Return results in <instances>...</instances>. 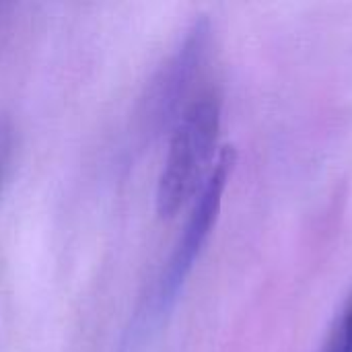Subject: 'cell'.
I'll return each mask as SVG.
<instances>
[{
  "label": "cell",
  "instance_id": "cell-1",
  "mask_svg": "<svg viewBox=\"0 0 352 352\" xmlns=\"http://www.w3.org/2000/svg\"><path fill=\"white\" fill-rule=\"evenodd\" d=\"M221 132V99L204 93L184 107L173 126L167 157L157 184V214L173 219L196 198L208 177L217 157L214 148Z\"/></svg>",
  "mask_w": 352,
  "mask_h": 352
},
{
  "label": "cell",
  "instance_id": "cell-4",
  "mask_svg": "<svg viewBox=\"0 0 352 352\" xmlns=\"http://www.w3.org/2000/svg\"><path fill=\"white\" fill-rule=\"evenodd\" d=\"M328 352H352V293L332 330Z\"/></svg>",
  "mask_w": 352,
  "mask_h": 352
},
{
  "label": "cell",
  "instance_id": "cell-3",
  "mask_svg": "<svg viewBox=\"0 0 352 352\" xmlns=\"http://www.w3.org/2000/svg\"><path fill=\"white\" fill-rule=\"evenodd\" d=\"M210 37V23L204 19L196 21L177 50L153 76L140 101V122L144 130L159 132L173 118L177 122L182 116L179 107L206 62Z\"/></svg>",
  "mask_w": 352,
  "mask_h": 352
},
{
  "label": "cell",
  "instance_id": "cell-2",
  "mask_svg": "<svg viewBox=\"0 0 352 352\" xmlns=\"http://www.w3.org/2000/svg\"><path fill=\"white\" fill-rule=\"evenodd\" d=\"M235 165V148L233 146H223L217 155V161L204 179L202 188L198 190L190 217L182 229V235L159 276L157 283V293H155V316H163L173 307L177 301L190 272L194 270L196 260L202 254L204 243L208 241L212 227L217 225L221 206H223V196L229 186V177L233 173Z\"/></svg>",
  "mask_w": 352,
  "mask_h": 352
},
{
  "label": "cell",
  "instance_id": "cell-5",
  "mask_svg": "<svg viewBox=\"0 0 352 352\" xmlns=\"http://www.w3.org/2000/svg\"><path fill=\"white\" fill-rule=\"evenodd\" d=\"M0 165H2V163H0Z\"/></svg>",
  "mask_w": 352,
  "mask_h": 352
}]
</instances>
